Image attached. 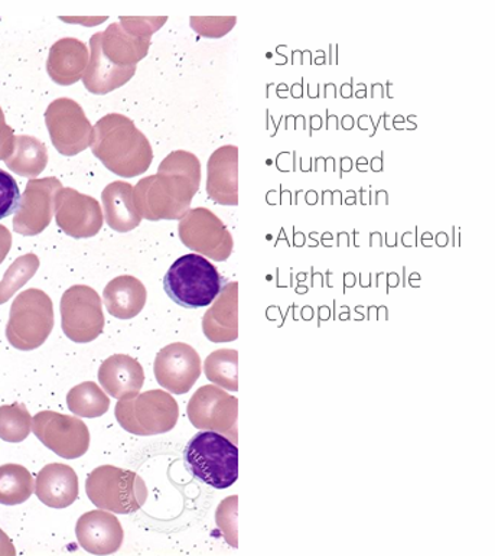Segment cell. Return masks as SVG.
<instances>
[{
	"label": "cell",
	"mask_w": 495,
	"mask_h": 556,
	"mask_svg": "<svg viewBox=\"0 0 495 556\" xmlns=\"http://www.w3.org/2000/svg\"><path fill=\"white\" fill-rule=\"evenodd\" d=\"M94 156L106 168L130 178L144 173L152 160L147 138L135 128L134 122L122 115H109L96 126Z\"/></svg>",
	"instance_id": "cell-1"
},
{
	"label": "cell",
	"mask_w": 495,
	"mask_h": 556,
	"mask_svg": "<svg viewBox=\"0 0 495 556\" xmlns=\"http://www.w3.org/2000/svg\"><path fill=\"white\" fill-rule=\"evenodd\" d=\"M188 471L201 483L216 490L231 488L239 479V448L216 431L195 433L183 450Z\"/></svg>",
	"instance_id": "cell-2"
},
{
	"label": "cell",
	"mask_w": 495,
	"mask_h": 556,
	"mask_svg": "<svg viewBox=\"0 0 495 556\" xmlns=\"http://www.w3.org/2000/svg\"><path fill=\"white\" fill-rule=\"evenodd\" d=\"M226 279L212 262L190 253L170 266L164 278L166 295L187 309L212 305L225 288Z\"/></svg>",
	"instance_id": "cell-3"
},
{
	"label": "cell",
	"mask_w": 495,
	"mask_h": 556,
	"mask_svg": "<svg viewBox=\"0 0 495 556\" xmlns=\"http://www.w3.org/2000/svg\"><path fill=\"white\" fill-rule=\"evenodd\" d=\"M86 493L98 509L117 515L136 514L148 498L142 477L115 466L94 468L87 477Z\"/></svg>",
	"instance_id": "cell-4"
},
{
	"label": "cell",
	"mask_w": 495,
	"mask_h": 556,
	"mask_svg": "<svg viewBox=\"0 0 495 556\" xmlns=\"http://www.w3.org/2000/svg\"><path fill=\"white\" fill-rule=\"evenodd\" d=\"M54 328L52 302L46 293L30 289L12 306L7 328L9 343L22 352L41 348Z\"/></svg>",
	"instance_id": "cell-5"
},
{
	"label": "cell",
	"mask_w": 495,
	"mask_h": 556,
	"mask_svg": "<svg viewBox=\"0 0 495 556\" xmlns=\"http://www.w3.org/2000/svg\"><path fill=\"white\" fill-rule=\"evenodd\" d=\"M116 419L134 435H157L170 431L178 420V405L164 391L139 393L131 400L117 402Z\"/></svg>",
	"instance_id": "cell-6"
},
{
	"label": "cell",
	"mask_w": 495,
	"mask_h": 556,
	"mask_svg": "<svg viewBox=\"0 0 495 556\" xmlns=\"http://www.w3.org/2000/svg\"><path fill=\"white\" fill-rule=\"evenodd\" d=\"M63 331L74 343H91L104 330L102 301L93 288L76 285L61 300Z\"/></svg>",
	"instance_id": "cell-7"
},
{
	"label": "cell",
	"mask_w": 495,
	"mask_h": 556,
	"mask_svg": "<svg viewBox=\"0 0 495 556\" xmlns=\"http://www.w3.org/2000/svg\"><path fill=\"white\" fill-rule=\"evenodd\" d=\"M33 432L61 458H80L90 448L89 427L80 418L42 410L33 418Z\"/></svg>",
	"instance_id": "cell-8"
},
{
	"label": "cell",
	"mask_w": 495,
	"mask_h": 556,
	"mask_svg": "<svg viewBox=\"0 0 495 556\" xmlns=\"http://www.w3.org/2000/svg\"><path fill=\"white\" fill-rule=\"evenodd\" d=\"M153 371L162 388L174 395H183L200 379V354L186 343L166 345L157 353Z\"/></svg>",
	"instance_id": "cell-9"
},
{
	"label": "cell",
	"mask_w": 495,
	"mask_h": 556,
	"mask_svg": "<svg viewBox=\"0 0 495 556\" xmlns=\"http://www.w3.org/2000/svg\"><path fill=\"white\" fill-rule=\"evenodd\" d=\"M78 544L93 555H112L124 544L125 532L119 519L107 510H93L78 519Z\"/></svg>",
	"instance_id": "cell-10"
},
{
	"label": "cell",
	"mask_w": 495,
	"mask_h": 556,
	"mask_svg": "<svg viewBox=\"0 0 495 556\" xmlns=\"http://www.w3.org/2000/svg\"><path fill=\"white\" fill-rule=\"evenodd\" d=\"M99 382L107 395L127 401L142 391L144 371L136 358L127 354H113L99 369Z\"/></svg>",
	"instance_id": "cell-11"
},
{
	"label": "cell",
	"mask_w": 495,
	"mask_h": 556,
	"mask_svg": "<svg viewBox=\"0 0 495 556\" xmlns=\"http://www.w3.org/2000/svg\"><path fill=\"white\" fill-rule=\"evenodd\" d=\"M35 494L52 509H65L78 498V476L65 464L52 463L43 467L35 483Z\"/></svg>",
	"instance_id": "cell-12"
},
{
	"label": "cell",
	"mask_w": 495,
	"mask_h": 556,
	"mask_svg": "<svg viewBox=\"0 0 495 556\" xmlns=\"http://www.w3.org/2000/svg\"><path fill=\"white\" fill-rule=\"evenodd\" d=\"M104 304L109 314L119 319H130L139 315L147 304V288L135 277H119L104 288Z\"/></svg>",
	"instance_id": "cell-13"
},
{
	"label": "cell",
	"mask_w": 495,
	"mask_h": 556,
	"mask_svg": "<svg viewBox=\"0 0 495 556\" xmlns=\"http://www.w3.org/2000/svg\"><path fill=\"white\" fill-rule=\"evenodd\" d=\"M131 192L134 188L125 182H113L103 191L107 225L119 233L136 229L140 223V214L131 199Z\"/></svg>",
	"instance_id": "cell-14"
},
{
	"label": "cell",
	"mask_w": 495,
	"mask_h": 556,
	"mask_svg": "<svg viewBox=\"0 0 495 556\" xmlns=\"http://www.w3.org/2000/svg\"><path fill=\"white\" fill-rule=\"evenodd\" d=\"M34 492V477L24 466L4 464L0 467V505H22Z\"/></svg>",
	"instance_id": "cell-15"
},
{
	"label": "cell",
	"mask_w": 495,
	"mask_h": 556,
	"mask_svg": "<svg viewBox=\"0 0 495 556\" xmlns=\"http://www.w3.org/2000/svg\"><path fill=\"white\" fill-rule=\"evenodd\" d=\"M68 409L80 418H100L111 408V400L98 383L85 382L73 388L67 395Z\"/></svg>",
	"instance_id": "cell-16"
},
{
	"label": "cell",
	"mask_w": 495,
	"mask_h": 556,
	"mask_svg": "<svg viewBox=\"0 0 495 556\" xmlns=\"http://www.w3.org/2000/svg\"><path fill=\"white\" fill-rule=\"evenodd\" d=\"M33 431V417L25 405L13 404L0 406V438L3 441L22 442Z\"/></svg>",
	"instance_id": "cell-17"
},
{
	"label": "cell",
	"mask_w": 495,
	"mask_h": 556,
	"mask_svg": "<svg viewBox=\"0 0 495 556\" xmlns=\"http://www.w3.org/2000/svg\"><path fill=\"white\" fill-rule=\"evenodd\" d=\"M21 205L22 197L16 179L0 168V220L20 212Z\"/></svg>",
	"instance_id": "cell-18"
},
{
	"label": "cell",
	"mask_w": 495,
	"mask_h": 556,
	"mask_svg": "<svg viewBox=\"0 0 495 556\" xmlns=\"http://www.w3.org/2000/svg\"><path fill=\"white\" fill-rule=\"evenodd\" d=\"M16 554L15 548H13L12 541L9 540L7 533L0 529V555L13 556Z\"/></svg>",
	"instance_id": "cell-19"
}]
</instances>
